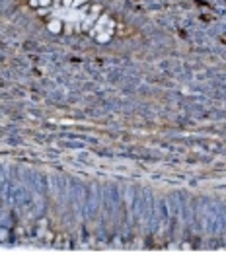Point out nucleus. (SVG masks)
Segmentation results:
<instances>
[{
  "label": "nucleus",
  "instance_id": "nucleus-1",
  "mask_svg": "<svg viewBox=\"0 0 226 255\" xmlns=\"http://www.w3.org/2000/svg\"><path fill=\"white\" fill-rule=\"evenodd\" d=\"M49 29L105 43L117 35V21L92 0H27Z\"/></svg>",
  "mask_w": 226,
  "mask_h": 255
}]
</instances>
